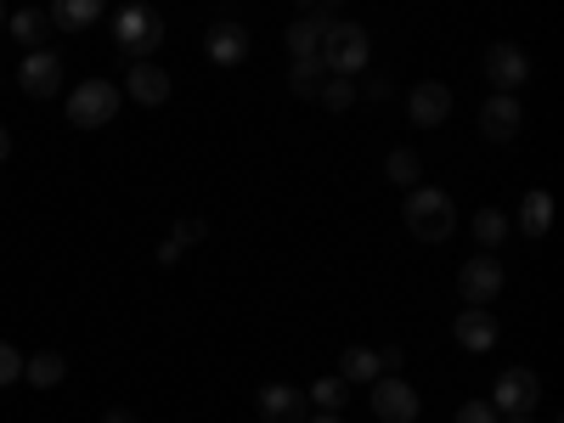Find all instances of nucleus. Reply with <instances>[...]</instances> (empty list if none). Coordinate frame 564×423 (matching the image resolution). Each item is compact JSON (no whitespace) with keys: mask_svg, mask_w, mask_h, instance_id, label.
<instances>
[{"mask_svg":"<svg viewBox=\"0 0 564 423\" xmlns=\"http://www.w3.org/2000/svg\"><path fill=\"white\" fill-rule=\"evenodd\" d=\"M23 379H29L34 390H57V384L68 379V361H63L57 350H34V356H23Z\"/></svg>","mask_w":564,"mask_h":423,"instance_id":"f3484780","label":"nucleus"},{"mask_svg":"<svg viewBox=\"0 0 564 423\" xmlns=\"http://www.w3.org/2000/svg\"><path fill=\"white\" fill-rule=\"evenodd\" d=\"M7 159H12V130L0 124V164H7Z\"/></svg>","mask_w":564,"mask_h":423,"instance_id":"c756f323","label":"nucleus"},{"mask_svg":"<svg viewBox=\"0 0 564 423\" xmlns=\"http://www.w3.org/2000/svg\"><path fill=\"white\" fill-rule=\"evenodd\" d=\"M468 231H475V243H480V254H491V249H497V243L508 238L513 226H508V215H502V209H480L475 220H468Z\"/></svg>","mask_w":564,"mask_h":423,"instance_id":"4be33fe9","label":"nucleus"},{"mask_svg":"<svg viewBox=\"0 0 564 423\" xmlns=\"http://www.w3.org/2000/svg\"><path fill=\"white\" fill-rule=\"evenodd\" d=\"M547 226H553V198L542 193V186H531L525 204H520V231L525 238H547Z\"/></svg>","mask_w":564,"mask_h":423,"instance_id":"aec40b11","label":"nucleus"},{"mask_svg":"<svg viewBox=\"0 0 564 423\" xmlns=\"http://www.w3.org/2000/svg\"><path fill=\"white\" fill-rule=\"evenodd\" d=\"M339 379H345V384H372V379H384V372H379V350L350 345V350L339 356Z\"/></svg>","mask_w":564,"mask_h":423,"instance_id":"6ab92c4d","label":"nucleus"},{"mask_svg":"<svg viewBox=\"0 0 564 423\" xmlns=\"http://www.w3.org/2000/svg\"><path fill=\"white\" fill-rule=\"evenodd\" d=\"M113 45H119V57H130V63H153V52L164 45V18L153 7H124L113 18Z\"/></svg>","mask_w":564,"mask_h":423,"instance_id":"7ed1b4c3","label":"nucleus"},{"mask_svg":"<svg viewBox=\"0 0 564 423\" xmlns=\"http://www.w3.org/2000/svg\"><path fill=\"white\" fill-rule=\"evenodd\" d=\"M249 45H254V34H249L238 18H220V23H209V34H204V57H209L215 68H238V63H249Z\"/></svg>","mask_w":564,"mask_h":423,"instance_id":"6e6552de","label":"nucleus"},{"mask_svg":"<svg viewBox=\"0 0 564 423\" xmlns=\"http://www.w3.org/2000/svg\"><path fill=\"white\" fill-rule=\"evenodd\" d=\"M204 231H209V226H204L198 215H186V220H175L170 243H175V249H193V243H204Z\"/></svg>","mask_w":564,"mask_h":423,"instance_id":"cd10ccee","label":"nucleus"},{"mask_svg":"<svg viewBox=\"0 0 564 423\" xmlns=\"http://www.w3.org/2000/svg\"><path fill=\"white\" fill-rule=\"evenodd\" d=\"M322 79H327L322 57H300V63L289 68V90H294V97H316V90H322Z\"/></svg>","mask_w":564,"mask_h":423,"instance_id":"393cba45","label":"nucleus"},{"mask_svg":"<svg viewBox=\"0 0 564 423\" xmlns=\"http://www.w3.org/2000/svg\"><path fill=\"white\" fill-rule=\"evenodd\" d=\"M119 102H124V90L113 79H79L68 90V124L74 130H102V124H113Z\"/></svg>","mask_w":564,"mask_h":423,"instance_id":"20e7f679","label":"nucleus"},{"mask_svg":"<svg viewBox=\"0 0 564 423\" xmlns=\"http://www.w3.org/2000/svg\"><path fill=\"white\" fill-rule=\"evenodd\" d=\"M520 124H525V108H520V97H491L480 102V135L486 141H513L520 135Z\"/></svg>","mask_w":564,"mask_h":423,"instance_id":"2eb2a0df","label":"nucleus"},{"mask_svg":"<svg viewBox=\"0 0 564 423\" xmlns=\"http://www.w3.org/2000/svg\"><path fill=\"white\" fill-rule=\"evenodd\" d=\"M452 334H457V345H463L468 356H486V350H497L502 327H497V316H491L486 305H463V316L452 322Z\"/></svg>","mask_w":564,"mask_h":423,"instance_id":"f8f14e48","label":"nucleus"},{"mask_svg":"<svg viewBox=\"0 0 564 423\" xmlns=\"http://www.w3.org/2000/svg\"><path fill=\"white\" fill-rule=\"evenodd\" d=\"M124 97L130 102H141V108H164L170 102V68H159V63H130V74H124Z\"/></svg>","mask_w":564,"mask_h":423,"instance_id":"4468645a","label":"nucleus"},{"mask_svg":"<svg viewBox=\"0 0 564 423\" xmlns=\"http://www.w3.org/2000/svg\"><path fill=\"white\" fill-rule=\"evenodd\" d=\"M305 401H311L316 412H339V406L350 401V384H345L339 372H334V379H316V384L305 390Z\"/></svg>","mask_w":564,"mask_h":423,"instance_id":"b1692460","label":"nucleus"},{"mask_svg":"<svg viewBox=\"0 0 564 423\" xmlns=\"http://www.w3.org/2000/svg\"><path fill=\"white\" fill-rule=\"evenodd\" d=\"M254 406H260V423H305V417H311V412H305L311 401H305L300 384H260Z\"/></svg>","mask_w":564,"mask_h":423,"instance_id":"ddd939ff","label":"nucleus"},{"mask_svg":"<svg viewBox=\"0 0 564 423\" xmlns=\"http://www.w3.org/2000/svg\"><path fill=\"white\" fill-rule=\"evenodd\" d=\"M502 260L497 254H475V260H463L457 265V294H463V305H486L491 311V300L502 294Z\"/></svg>","mask_w":564,"mask_h":423,"instance_id":"0eeeda50","label":"nucleus"},{"mask_svg":"<svg viewBox=\"0 0 564 423\" xmlns=\"http://www.w3.org/2000/svg\"><path fill=\"white\" fill-rule=\"evenodd\" d=\"M406 119H412L417 130H441V124L452 119V85H441V79L412 85V90H406Z\"/></svg>","mask_w":564,"mask_h":423,"instance_id":"1a4fd4ad","label":"nucleus"},{"mask_svg":"<svg viewBox=\"0 0 564 423\" xmlns=\"http://www.w3.org/2000/svg\"><path fill=\"white\" fill-rule=\"evenodd\" d=\"M18 85L29 90L34 102L57 97V90H63V57H57V52H45V45H40V52H29L23 68H18Z\"/></svg>","mask_w":564,"mask_h":423,"instance_id":"9b49d317","label":"nucleus"},{"mask_svg":"<svg viewBox=\"0 0 564 423\" xmlns=\"http://www.w3.org/2000/svg\"><path fill=\"white\" fill-rule=\"evenodd\" d=\"M457 423H497V412H491V401H463Z\"/></svg>","mask_w":564,"mask_h":423,"instance_id":"c85d7f7f","label":"nucleus"},{"mask_svg":"<svg viewBox=\"0 0 564 423\" xmlns=\"http://www.w3.org/2000/svg\"><path fill=\"white\" fill-rule=\"evenodd\" d=\"M384 175H390V181L401 186V193H412V186L423 181V159H417L412 148H395V153L384 159Z\"/></svg>","mask_w":564,"mask_h":423,"instance_id":"5701e85b","label":"nucleus"},{"mask_svg":"<svg viewBox=\"0 0 564 423\" xmlns=\"http://www.w3.org/2000/svg\"><path fill=\"white\" fill-rule=\"evenodd\" d=\"M7 29H12V40H18V45L40 52V40H45V29H52V18L34 12V7H23V12H7Z\"/></svg>","mask_w":564,"mask_h":423,"instance_id":"412c9836","label":"nucleus"},{"mask_svg":"<svg viewBox=\"0 0 564 423\" xmlns=\"http://www.w3.org/2000/svg\"><path fill=\"white\" fill-rule=\"evenodd\" d=\"M486 79H491L497 97H520L531 85V57L513 40H497V45H486Z\"/></svg>","mask_w":564,"mask_h":423,"instance_id":"423d86ee","label":"nucleus"},{"mask_svg":"<svg viewBox=\"0 0 564 423\" xmlns=\"http://www.w3.org/2000/svg\"><path fill=\"white\" fill-rule=\"evenodd\" d=\"M423 401L406 379H372V417L379 423H417Z\"/></svg>","mask_w":564,"mask_h":423,"instance_id":"9d476101","label":"nucleus"},{"mask_svg":"<svg viewBox=\"0 0 564 423\" xmlns=\"http://www.w3.org/2000/svg\"><path fill=\"white\" fill-rule=\"evenodd\" d=\"M45 18H52L57 29H68V34H79V29H90V23L102 18V0H57Z\"/></svg>","mask_w":564,"mask_h":423,"instance_id":"a211bd4d","label":"nucleus"},{"mask_svg":"<svg viewBox=\"0 0 564 423\" xmlns=\"http://www.w3.org/2000/svg\"><path fill=\"white\" fill-rule=\"evenodd\" d=\"M0 29H7V7H0Z\"/></svg>","mask_w":564,"mask_h":423,"instance_id":"473e14b6","label":"nucleus"},{"mask_svg":"<svg viewBox=\"0 0 564 423\" xmlns=\"http://www.w3.org/2000/svg\"><path fill=\"white\" fill-rule=\"evenodd\" d=\"M316 102H322L327 113H345V108L356 102V79H322V90H316Z\"/></svg>","mask_w":564,"mask_h":423,"instance_id":"a878e982","label":"nucleus"},{"mask_svg":"<svg viewBox=\"0 0 564 423\" xmlns=\"http://www.w3.org/2000/svg\"><path fill=\"white\" fill-rule=\"evenodd\" d=\"M542 401V379L531 367H502L497 372V390H491V412L497 417H531Z\"/></svg>","mask_w":564,"mask_h":423,"instance_id":"39448f33","label":"nucleus"},{"mask_svg":"<svg viewBox=\"0 0 564 423\" xmlns=\"http://www.w3.org/2000/svg\"><path fill=\"white\" fill-rule=\"evenodd\" d=\"M334 23H339L334 7H316L311 18H294V23H289V52H294V63H300V57H316V52H322V34L334 29Z\"/></svg>","mask_w":564,"mask_h":423,"instance_id":"dca6fc26","label":"nucleus"},{"mask_svg":"<svg viewBox=\"0 0 564 423\" xmlns=\"http://www.w3.org/2000/svg\"><path fill=\"white\" fill-rule=\"evenodd\" d=\"M305 423H345V417H339V412H311Z\"/></svg>","mask_w":564,"mask_h":423,"instance_id":"7c9ffc66","label":"nucleus"},{"mask_svg":"<svg viewBox=\"0 0 564 423\" xmlns=\"http://www.w3.org/2000/svg\"><path fill=\"white\" fill-rule=\"evenodd\" d=\"M401 220L417 243H446L457 231V204L452 193H441V186H412L406 204H401Z\"/></svg>","mask_w":564,"mask_h":423,"instance_id":"f257e3e1","label":"nucleus"},{"mask_svg":"<svg viewBox=\"0 0 564 423\" xmlns=\"http://www.w3.org/2000/svg\"><path fill=\"white\" fill-rule=\"evenodd\" d=\"M508 423H531V417H508Z\"/></svg>","mask_w":564,"mask_h":423,"instance_id":"72a5a7b5","label":"nucleus"},{"mask_svg":"<svg viewBox=\"0 0 564 423\" xmlns=\"http://www.w3.org/2000/svg\"><path fill=\"white\" fill-rule=\"evenodd\" d=\"M102 423H135V417H130V412H108Z\"/></svg>","mask_w":564,"mask_h":423,"instance_id":"2f4dec72","label":"nucleus"},{"mask_svg":"<svg viewBox=\"0 0 564 423\" xmlns=\"http://www.w3.org/2000/svg\"><path fill=\"white\" fill-rule=\"evenodd\" d=\"M322 68H327V79H356L367 63H372V34L361 29V23H334V29H327L322 34Z\"/></svg>","mask_w":564,"mask_h":423,"instance_id":"f03ea898","label":"nucleus"},{"mask_svg":"<svg viewBox=\"0 0 564 423\" xmlns=\"http://www.w3.org/2000/svg\"><path fill=\"white\" fill-rule=\"evenodd\" d=\"M18 379H23V350L0 339V390H7V384H18Z\"/></svg>","mask_w":564,"mask_h":423,"instance_id":"bb28decb","label":"nucleus"}]
</instances>
